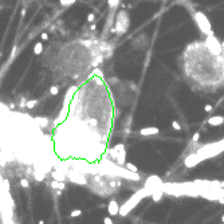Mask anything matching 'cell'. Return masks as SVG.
I'll use <instances>...</instances> for the list:
<instances>
[{"instance_id": "obj_25", "label": "cell", "mask_w": 224, "mask_h": 224, "mask_svg": "<svg viewBox=\"0 0 224 224\" xmlns=\"http://www.w3.org/2000/svg\"><path fill=\"white\" fill-rule=\"evenodd\" d=\"M212 105H205L204 106V111H207V113H209V111H212Z\"/></svg>"}, {"instance_id": "obj_11", "label": "cell", "mask_w": 224, "mask_h": 224, "mask_svg": "<svg viewBox=\"0 0 224 224\" xmlns=\"http://www.w3.org/2000/svg\"><path fill=\"white\" fill-rule=\"evenodd\" d=\"M125 156H126V152H125V149L119 150L118 154H117V157H115V163H117V165L118 167H122V165H125Z\"/></svg>"}, {"instance_id": "obj_26", "label": "cell", "mask_w": 224, "mask_h": 224, "mask_svg": "<svg viewBox=\"0 0 224 224\" xmlns=\"http://www.w3.org/2000/svg\"><path fill=\"white\" fill-rule=\"evenodd\" d=\"M199 138H200V133H195L193 137H192V141L196 142V141H199Z\"/></svg>"}, {"instance_id": "obj_13", "label": "cell", "mask_w": 224, "mask_h": 224, "mask_svg": "<svg viewBox=\"0 0 224 224\" xmlns=\"http://www.w3.org/2000/svg\"><path fill=\"white\" fill-rule=\"evenodd\" d=\"M51 176H53L54 180H58V181H65L66 180V176L63 175V173H61V172H58V171H54L53 173H51Z\"/></svg>"}, {"instance_id": "obj_32", "label": "cell", "mask_w": 224, "mask_h": 224, "mask_svg": "<svg viewBox=\"0 0 224 224\" xmlns=\"http://www.w3.org/2000/svg\"><path fill=\"white\" fill-rule=\"evenodd\" d=\"M67 1H69V0H59V4H61V5H67Z\"/></svg>"}, {"instance_id": "obj_30", "label": "cell", "mask_w": 224, "mask_h": 224, "mask_svg": "<svg viewBox=\"0 0 224 224\" xmlns=\"http://www.w3.org/2000/svg\"><path fill=\"white\" fill-rule=\"evenodd\" d=\"M93 20H94V13H89L87 22H93Z\"/></svg>"}, {"instance_id": "obj_18", "label": "cell", "mask_w": 224, "mask_h": 224, "mask_svg": "<svg viewBox=\"0 0 224 224\" xmlns=\"http://www.w3.org/2000/svg\"><path fill=\"white\" fill-rule=\"evenodd\" d=\"M125 168H126L127 171H130V172H137V171H138L136 165L132 164V163H125Z\"/></svg>"}, {"instance_id": "obj_3", "label": "cell", "mask_w": 224, "mask_h": 224, "mask_svg": "<svg viewBox=\"0 0 224 224\" xmlns=\"http://www.w3.org/2000/svg\"><path fill=\"white\" fill-rule=\"evenodd\" d=\"M192 16H193L196 24L199 26L200 31H201L204 35H212V34H213L212 27H211V22L208 20L207 15H204L203 12H199V11H197V12H195Z\"/></svg>"}, {"instance_id": "obj_22", "label": "cell", "mask_w": 224, "mask_h": 224, "mask_svg": "<svg viewBox=\"0 0 224 224\" xmlns=\"http://www.w3.org/2000/svg\"><path fill=\"white\" fill-rule=\"evenodd\" d=\"M81 215H82V211H81V209H74V211H71V213H70L71 217H78V216H81Z\"/></svg>"}, {"instance_id": "obj_19", "label": "cell", "mask_w": 224, "mask_h": 224, "mask_svg": "<svg viewBox=\"0 0 224 224\" xmlns=\"http://www.w3.org/2000/svg\"><path fill=\"white\" fill-rule=\"evenodd\" d=\"M19 184H20V187H22V188H24V189L30 188V181L27 180V179H20Z\"/></svg>"}, {"instance_id": "obj_33", "label": "cell", "mask_w": 224, "mask_h": 224, "mask_svg": "<svg viewBox=\"0 0 224 224\" xmlns=\"http://www.w3.org/2000/svg\"><path fill=\"white\" fill-rule=\"evenodd\" d=\"M75 1H77V0H69V1H67V5H73Z\"/></svg>"}, {"instance_id": "obj_21", "label": "cell", "mask_w": 224, "mask_h": 224, "mask_svg": "<svg viewBox=\"0 0 224 224\" xmlns=\"http://www.w3.org/2000/svg\"><path fill=\"white\" fill-rule=\"evenodd\" d=\"M50 94L51 95H58L59 94V87L58 86H51L50 87Z\"/></svg>"}, {"instance_id": "obj_15", "label": "cell", "mask_w": 224, "mask_h": 224, "mask_svg": "<svg viewBox=\"0 0 224 224\" xmlns=\"http://www.w3.org/2000/svg\"><path fill=\"white\" fill-rule=\"evenodd\" d=\"M43 53V44L40 43H36L35 44V47H34V54H35V55H39V54H42Z\"/></svg>"}, {"instance_id": "obj_35", "label": "cell", "mask_w": 224, "mask_h": 224, "mask_svg": "<svg viewBox=\"0 0 224 224\" xmlns=\"http://www.w3.org/2000/svg\"><path fill=\"white\" fill-rule=\"evenodd\" d=\"M220 195H224V188H223V189H220Z\"/></svg>"}, {"instance_id": "obj_14", "label": "cell", "mask_w": 224, "mask_h": 224, "mask_svg": "<svg viewBox=\"0 0 224 224\" xmlns=\"http://www.w3.org/2000/svg\"><path fill=\"white\" fill-rule=\"evenodd\" d=\"M44 177H46V176H44V172L42 171V172H39V171H35V173H34V179H35L36 181H43L44 180Z\"/></svg>"}, {"instance_id": "obj_37", "label": "cell", "mask_w": 224, "mask_h": 224, "mask_svg": "<svg viewBox=\"0 0 224 224\" xmlns=\"http://www.w3.org/2000/svg\"><path fill=\"white\" fill-rule=\"evenodd\" d=\"M221 221H223V223H224V215L221 216Z\"/></svg>"}, {"instance_id": "obj_16", "label": "cell", "mask_w": 224, "mask_h": 224, "mask_svg": "<svg viewBox=\"0 0 224 224\" xmlns=\"http://www.w3.org/2000/svg\"><path fill=\"white\" fill-rule=\"evenodd\" d=\"M152 197H153L154 201H158L160 199L163 197V192H161V189H157V191H154L153 193H152Z\"/></svg>"}, {"instance_id": "obj_12", "label": "cell", "mask_w": 224, "mask_h": 224, "mask_svg": "<svg viewBox=\"0 0 224 224\" xmlns=\"http://www.w3.org/2000/svg\"><path fill=\"white\" fill-rule=\"evenodd\" d=\"M50 187L54 189H66V184L63 183V181H58V180H53L51 183H50Z\"/></svg>"}, {"instance_id": "obj_5", "label": "cell", "mask_w": 224, "mask_h": 224, "mask_svg": "<svg viewBox=\"0 0 224 224\" xmlns=\"http://www.w3.org/2000/svg\"><path fill=\"white\" fill-rule=\"evenodd\" d=\"M205 44L207 47L209 49V51L213 54H216V55H220V54H223V47H221V43H220L219 40H217V38H216L213 34L212 35H207L205 38Z\"/></svg>"}, {"instance_id": "obj_29", "label": "cell", "mask_w": 224, "mask_h": 224, "mask_svg": "<svg viewBox=\"0 0 224 224\" xmlns=\"http://www.w3.org/2000/svg\"><path fill=\"white\" fill-rule=\"evenodd\" d=\"M103 223H105V224H111V223H113V220L110 219V217H105V219H103Z\"/></svg>"}, {"instance_id": "obj_9", "label": "cell", "mask_w": 224, "mask_h": 224, "mask_svg": "<svg viewBox=\"0 0 224 224\" xmlns=\"http://www.w3.org/2000/svg\"><path fill=\"white\" fill-rule=\"evenodd\" d=\"M160 133V129L158 127H144L140 130L141 136H154V134H158Z\"/></svg>"}, {"instance_id": "obj_17", "label": "cell", "mask_w": 224, "mask_h": 224, "mask_svg": "<svg viewBox=\"0 0 224 224\" xmlns=\"http://www.w3.org/2000/svg\"><path fill=\"white\" fill-rule=\"evenodd\" d=\"M35 121H38V123H39L42 127H47V125H49V119L47 118H42V117H39V118H35Z\"/></svg>"}, {"instance_id": "obj_10", "label": "cell", "mask_w": 224, "mask_h": 224, "mask_svg": "<svg viewBox=\"0 0 224 224\" xmlns=\"http://www.w3.org/2000/svg\"><path fill=\"white\" fill-rule=\"evenodd\" d=\"M207 122L209 123L211 126H220L224 123V117L223 115H215V117H211Z\"/></svg>"}, {"instance_id": "obj_6", "label": "cell", "mask_w": 224, "mask_h": 224, "mask_svg": "<svg viewBox=\"0 0 224 224\" xmlns=\"http://www.w3.org/2000/svg\"><path fill=\"white\" fill-rule=\"evenodd\" d=\"M203 158L199 156L197 153H193V154H189L188 157L185 158V165L188 168H192V167H196L200 161H201Z\"/></svg>"}, {"instance_id": "obj_20", "label": "cell", "mask_w": 224, "mask_h": 224, "mask_svg": "<svg viewBox=\"0 0 224 224\" xmlns=\"http://www.w3.org/2000/svg\"><path fill=\"white\" fill-rule=\"evenodd\" d=\"M36 103H38V101H35V99H30V101L26 102V107L27 109H32V107H35Z\"/></svg>"}, {"instance_id": "obj_24", "label": "cell", "mask_w": 224, "mask_h": 224, "mask_svg": "<svg viewBox=\"0 0 224 224\" xmlns=\"http://www.w3.org/2000/svg\"><path fill=\"white\" fill-rule=\"evenodd\" d=\"M117 4H118V0H109V5L111 7V8H113L114 5H117Z\"/></svg>"}, {"instance_id": "obj_1", "label": "cell", "mask_w": 224, "mask_h": 224, "mask_svg": "<svg viewBox=\"0 0 224 224\" xmlns=\"http://www.w3.org/2000/svg\"><path fill=\"white\" fill-rule=\"evenodd\" d=\"M185 78L192 86L203 91H216L224 83V50L216 55L207 47L205 42H193L187 46L184 54Z\"/></svg>"}, {"instance_id": "obj_31", "label": "cell", "mask_w": 224, "mask_h": 224, "mask_svg": "<svg viewBox=\"0 0 224 224\" xmlns=\"http://www.w3.org/2000/svg\"><path fill=\"white\" fill-rule=\"evenodd\" d=\"M26 13H27V9L23 8L22 11H20V16H22V18H24V16H26Z\"/></svg>"}, {"instance_id": "obj_36", "label": "cell", "mask_w": 224, "mask_h": 224, "mask_svg": "<svg viewBox=\"0 0 224 224\" xmlns=\"http://www.w3.org/2000/svg\"><path fill=\"white\" fill-rule=\"evenodd\" d=\"M221 47H223V50H224V40L221 42Z\"/></svg>"}, {"instance_id": "obj_23", "label": "cell", "mask_w": 224, "mask_h": 224, "mask_svg": "<svg viewBox=\"0 0 224 224\" xmlns=\"http://www.w3.org/2000/svg\"><path fill=\"white\" fill-rule=\"evenodd\" d=\"M172 127H173L175 130H181V126H180V123L177 122V121H173V122H172Z\"/></svg>"}, {"instance_id": "obj_28", "label": "cell", "mask_w": 224, "mask_h": 224, "mask_svg": "<svg viewBox=\"0 0 224 224\" xmlns=\"http://www.w3.org/2000/svg\"><path fill=\"white\" fill-rule=\"evenodd\" d=\"M26 98H20V102H19V105L22 106V107H24V106H26Z\"/></svg>"}, {"instance_id": "obj_7", "label": "cell", "mask_w": 224, "mask_h": 224, "mask_svg": "<svg viewBox=\"0 0 224 224\" xmlns=\"http://www.w3.org/2000/svg\"><path fill=\"white\" fill-rule=\"evenodd\" d=\"M69 179H70L73 183H75V184H81V185L86 184V176L85 175H79V173L70 172V173H69Z\"/></svg>"}, {"instance_id": "obj_27", "label": "cell", "mask_w": 224, "mask_h": 224, "mask_svg": "<svg viewBox=\"0 0 224 224\" xmlns=\"http://www.w3.org/2000/svg\"><path fill=\"white\" fill-rule=\"evenodd\" d=\"M40 38H42V40H49V34L47 32H42Z\"/></svg>"}, {"instance_id": "obj_34", "label": "cell", "mask_w": 224, "mask_h": 224, "mask_svg": "<svg viewBox=\"0 0 224 224\" xmlns=\"http://www.w3.org/2000/svg\"><path fill=\"white\" fill-rule=\"evenodd\" d=\"M90 28H91L93 31L95 30V28H97V26H95V24H90Z\"/></svg>"}, {"instance_id": "obj_8", "label": "cell", "mask_w": 224, "mask_h": 224, "mask_svg": "<svg viewBox=\"0 0 224 224\" xmlns=\"http://www.w3.org/2000/svg\"><path fill=\"white\" fill-rule=\"evenodd\" d=\"M118 211H119L118 203L115 201V200H110L109 205H107V212H109V215H110V216L118 215Z\"/></svg>"}, {"instance_id": "obj_4", "label": "cell", "mask_w": 224, "mask_h": 224, "mask_svg": "<svg viewBox=\"0 0 224 224\" xmlns=\"http://www.w3.org/2000/svg\"><path fill=\"white\" fill-rule=\"evenodd\" d=\"M130 26V18L125 11H119L118 15H117V20H115V28L114 31L117 34H125L126 30Z\"/></svg>"}, {"instance_id": "obj_2", "label": "cell", "mask_w": 224, "mask_h": 224, "mask_svg": "<svg viewBox=\"0 0 224 224\" xmlns=\"http://www.w3.org/2000/svg\"><path fill=\"white\" fill-rule=\"evenodd\" d=\"M152 195V192H150L149 189L148 188H144L141 189V191H138L133 197H130L129 200H127L125 204H123L122 207H119V211H118V215H121V216H126L129 212L132 211L133 208L137 205V203L140 201L141 199H144V197H146V196H150Z\"/></svg>"}]
</instances>
